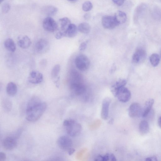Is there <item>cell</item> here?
I'll use <instances>...</instances> for the list:
<instances>
[{
	"mask_svg": "<svg viewBox=\"0 0 161 161\" xmlns=\"http://www.w3.org/2000/svg\"><path fill=\"white\" fill-rule=\"evenodd\" d=\"M47 105L37 97H32L29 101L26 109V119L30 122L38 120L45 111Z\"/></svg>",
	"mask_w": 161,
	"mask_h": 161,
	"instance_id": "obj_1",
	"label": "cell"
},
{
	"mask_svg": "<svg viewBox=\"0 0 161 161\" xmlns=\"http://www.w3.org/2000/svg\"><path fill=\"white\" fill-rule=\"evenodd\" d=\"M63 124L67 134L71 137H75L78 136L81 132V125L74 119H65Z\"/></svg>",
	"mask_w": 161,
	"mask_h": 161,
	"instance_id": "obj_2",
	"label": "cell"
},
{
	"mask_svg": "<svg viewBox=\"0 0 161 161\" xmlns=\"http://www.w3.org/2000/svg\"><path fill=\"white\" fill-rule=\"evenodd\" d=\"M76 66L79 70L84 71L88 69L90 65V61L88 57L84 54L77 56L75 59Z\"/></svg>",
	"mask_w": 161,
	"mask_h": 161,
	"instance_id": "obj_3",
	"label": "cell"
},
{
	"mask_svg": "<svg viewBox=\"0 0 161 161\" xmlns=\"http://www.w3.org/2000/svg\"><path fill=\"white\" fill-rule=\"evenodd\" d=\"M114 95L116 97L120 102L126 103L130 100L131 93L130 90L125 86L117 89Z\"/></svg>",
	"mask_w": 161,
	"mask_h": 161,
	"instance_id": "obj_4",
	"label": "cell"
},
{
	"mask_svg": "<svg viewBox=\"0 0 161 161\" xmlns=\"http://www.w3.org/2000/svg\"><path fill=\"white\" fill-rule=\"evenodd\" d=\"M102 24L104 28L107 29H113L119 25L114 16L105 15L102 19Z\"/></svg>",
	"mask_w": 161,
	"mask_h": 161,
	"instance_id": "obj_5",
	"label": "cell"
},
{
	"mask_svg": "<svg viewBox=\"0 0 161 161\" xmlns=\"http://www.w3.org/2000/svg\"><path fill=\"white\" fill-rule=\"evenodd\" d=\"M42 25L44 30L50 32H54L58 29V25L56 22L51 17L47 16L43 21Z\"/></svg>",
	"mask_w": 161,
	"mask_h": 161,
	"instance_id": "obj_6",
	"label": "cell"
},
{
	"mask_svg": "<svg viewBox=\"0 0 161 161\" xmlns=\"http://www.w3.org/2000/svg\"><path fill=\"white\" fill-rule=\"evenodd\" d=\"M50 47L48 40L44 38L39 39L36 42L35 46L36 52L39 54H44L47 52Z\"/></svg>",
	"mask_w": 161,
	"mask_h": 161,
	"instance_id": "obj_7",
	"label": "cell"
},
{
	"mask_svg": "<svg viewBox=\"0 0 161 161\" xmlns=\"http://www.w3.org/2000/svg\"><path fill=\"white\" fill-rule=\"evenodd\" d=\"M58 146L63 150L68 151L72 148L73 142L69 137L63 136L58 138L57 141Z\"/></svg>",
	"mask_w": 161,
	"mask_h": 161,
	"instance_id": "obj_8",
	"label": "cell"
},
{
	"mask_svg": "<svg viewBox=\"0 0 161 161\" xmlns=\"http://www.w3.org/2000/svg\"><path fill=\"white\" fill-rule=\"evenodd\" d=\"M142 108L138 103H134L130 106L128 110V114L132 118L139 117L142 116Z\"/></svg>",
	"mask_w": 161,
	"mask_h": 161,
	"instance_id": "obj_9",
	"label": "cell"
},
{
	"mask_svg": "<svg viewBox=\"0 0 161 161\" xmlns=\"http://www.w3.org/2000/svg\"><path fill=\"white\" fill-rule=\"evenodd\" d=\"M2 145L5 150L10 151L16 148L17 146V142L14 137L8 136L3 140Z\"/></svg>",
	"mask_w": 161,
	"mask_h": 161,
	"instance_id": "obj_10",
	"label": "cell"
},
{
	"mask_svg": "<svg viewBox=\"0 0 161 161\" xmlns=\"http://www.w3.org/2000/svg\"><path fill=\"white\" fill-rule=\"evenodd\" d=\"M146 57L145 50L142 47H139L135 51L132 57V62L138 64L143 61Z\"/></svg>",
	"mask_w": 161,
	"mask_h": 161,
	"instance_id": "obj_11",
	"label": "cell"
},
{
	"mask_svg": "<svg viewBox=\"0 0 161 161\" xmlns=\"http://www.w3.org/2000/svg\"><path fill=\"white\" fill-rule=\"evenodd\" d=\"M70 88L72 91L76 95L83 94L86 91V86L82 82L71 83Z\"/></svg>",
	"mask_w": 161,
	"mask_h": 161,
	"instance_id": "obj_12",
	"label": "cell"
},
{
	"mask_svg": "<svg viewBox=\"0 0 161 161\" xmlns=\"http://www.w3.org/2000/svg\"><path fill=\"white\" fill-rule=\"evenodd\" d=\"M28 79L31 83L36 84L42 82L43 76L42 74L39 71L33 70L30 73Z\"/></svg>",
	"mask_w": 161,
	"mask_h": 161,
	"instance_id": "obj_13",
	"label": "cell"
},
{
	"mask_svg": "<svg viewBox=\"0 0 161 161\" xmlns=\"http://www.w3.org/2000/svg\"><path fill=\"white\" fill-rule=\"evenodd\" d=\"M111 102V99L108 97L104 98L103 101L101 116L103 119H107L108 117L109 107Z\"/></svg>",
	"mask_w": 161,
	"mask_h": 161,
	"instance_id": "obj_14",
	"label": "cell"
},
{
	"mask_svg": "<svg viewBox=\"0 0 161 161\" xmlns=\"http://www.w3.org/2000/svg\"><path fill=\"white\" fill-rule=\"evenodd\" d=\"M19 46L23 49H27L31 45V41L30 38L26 35H21L17 39Z\"/></svg>",
	"mask_w": 161,
	"mask_h": 161,
	"instance_id": "obj_15",
	"label": "cell"
},
{
	"mask_svg": "<svg viewBox=\"0 0 161 161\" xmlns=\"http://www.w3.org/2000/svg\"><path fill=\"white\" fill-rule=\"evenodd\" d=\"M147 8V6L143 3H142L138 5L136 8L133 14L134 21H137L140 17L143 14Z\"/></svg>",
	"mask_w": 161,
	"mask_h": 161,
	"instance_id": "obj_16",
	"label": "cell"
},
{
	"mask_svg": "<svg viewBox=\"0 0 161 161\" xmlns=\"http://www.w3.org/2000/svg\"><path fill=\"white\" fill-rule=\"evenodd\" d=\"M41 10L42 13L43 14L50 17L56 14L58 11V9L57 7L51 5L44 6L42 8Z\"/></svg>",
	"mask_w": 161,
	"mask_h": 161,
	"instance_id": "obj_17",
	"label": "cell"
},
{
	"mask_svg": "<svg viewBox=\"0 0 161 161\" xmlns=\"http://www.w3.org/2000/svg\"><path fill=\"white\" fill-rule=\"evenodd\" d=\"M59 21L60 26L59 31L63 34L64 37L65 32L71 23V21L68 18L65 17L59 19Z\"/></svg>",
	"mask_w": 161,
	"mask_h": 161,
	"instance_id": "obj_18",
	"label": "cell"
},
{
	"mask_svg": "<svg viewBox=\"0 0 161 161\" xmlns=\"http://www.w3.org/2000/svg\"><path fill=\"white\" fill-rule=\"evenodd\" d=\"M154 100L153 99H149L145 102L142 109V116L143 118L147 117L151 111L153 104Z\"/></svg>",
	"mask_w": 161,
	"mask_h": 161,
	"instance_id": "obj_19",
	"label": "cell"
},
{
	"mask_svg": "<svg viewBox=\"0 0 161 161\" xmlns=\"http://www.w3.org/2000/svg\"><path fill=\"white\" fill-rule=\"evenodd\" d=\"M60 70V65L59 64L55 65L51 72V76L54 82L57 85L59 79V73Z\"/></svg>",
	"mask_w": 161,
	"mask_h": 161,
	"instance_id": "obj_20",
	"label": "cell"
},
{
	"mask_svg": "<svg viewBox=\"0 0 161 161\" xmlns=\"http://www.w3.org/2000/svg\"><path fill=\"white\" fill-rule=\"evenodd\" d=\"M78 30V28L75 25L71 23L65 32V37H74L77 35Z\"/></svg>",
	"mask_w": 161,
	"mask_h": 161,
	"instance_id": "obj_21",
	"label": "cell"
},
{
	"mask_svg": "<svg viewBox=\"0 0 161 161\" xmlns=\"http://www.w3.org/2000/svg\"><path fill=\"white\" fill-rule=\"evenodd\" d=\"M6 91L9 96H14L17 92V87L16 85L13 82H9L6 86Z\"/></svg>",
	"mask_w": 161,
	"mask_h": 161,
	"instance_id": "obj_22",
	"label": "cell"
},
{
	"mask_svg": "<svg viewBox=\"0 0 161 161\" xmlns=\"http://www.w3.org/2000/svg\"><path fill=\"white\" fill-rule=\"evenodd\" d=\"M114 16L119 25L125 23L127 20V16L126 14L121 11H117Z\"/></svg>",
	"mask_w": 161,
	"mask_h": 161,
	"instance_id": "obj_23",
	"label": "cell"
},
{
	"mask_svg": "<svg viewBox=\"0 0 161 161\" xmlns=\"http://www.w3.org/2000/svg\"><path fill=\"white\" fill-rule=\"evenodd\" d=\"M4 46L5 48L9 52H14L16 49L15 43L11 38L7 39L4 42Z\"/></svg>",
	"mask_w": 161,
	"mask_h": 161,
	"instance_id": "obj_24",
	"label": "cell"
},
{
	"mask_svg": "<svg viewBox=\"0 0 161 161\" xmlns=\"http://www.w3.org/2000/svg\"><path fill=\"white\" fill-rule=\"evenodd\" d=\"M70 83L82 82V76L81 74L75 70H72L70 73Z\"/></svg>",
	"mask_w": 161,
	"mask_h": 161,
	"instance_id": "obj_25",
	"label": "cell"
},
{
	"mask_svg": "<svg viewBox=\"0 0 161 161\" xmlns=\"http://www.w3.org/2000/svg\"><path fill=\"white\" fill-rule=\"evenodd\" d=\"M149 129V125L147 121L143 120L141 121L139 125V130L141 135H144L147 133Z\"/></svg>",
	"mask_w": 161,
	"mask_h": 161,
	"instance_id": "obj_26",
	"label": "cell"
},
{
	"mask_svg": "<svg viewBox=\"0 0 161 161\" xmlns=\"http://www.w3.org/2000/svg\"><path fill=\"white\" fill-rule=\"evenodd\" d=\"M126 84V81L125 79H120L117 80L111 87V90L113 95H114L117 89L125 86Z\"/></svg>",
	"mask_w": 161,
	"mask_h": 161,
	"instance_id": "obj_27",
	"label": "cell"
},
{
	"mask_svg": "<svg viewBox=\"0 0 161 161\" xmlns=\"http://www.w3.org/2000/svg\"><path fill=\"white\" fill-rule=\"evenodd\" d=\"M78 29L80 32L86 34L90 32L91 27L89 24L86 22H83L79 25Z\"/></svg>",
	"mask_w": 161,
	"mask_h": 161,
	"instance_id": "obj_28",
	"label": "cell"
},
{
	"mask_svg": "<svg viewBox=\"0 0 161 161\" xmlns=\"http://www.w3.org/2000/svg\"><path fill=\"white\" fill-rule=\"evenodd\" d=\"M149 60L152 65L153 67H156L159 64L160 61V58L158 54L153 53L150 56Z\"/></svg>",
	"mask_w": 161,
	"mask_h": 161,
	"instance_id": "obj_29",
	"label": "cell"
},
{
	"mask_svg": "<svg viewBox=\"0 0 161 161\" xmlns=\"http://www.w3.org/2000/svg\"><path fill=\"white\" fill-rule=\"evenodd\" d=\"M93 8L92 3L89 1L85 2L82 4V9L85 12H88L91 10Z\"/></svg>",
	"mask_w": 161,
	"mask_h": 161,
	"instance_id": "obj_30",
	"label": "cell"
},
{
	"mask_svg": "<svg viewBox=\"0 0 161 161\" xmlns=\"http://www.w3.org/2000/svg\"><path fill=\"white\" fill-rule=\"evenodd\" d=\"M110 160L109 153L102 155H99L95 158V161H108Z\"/></svg>",
	"mask_w": 161,
	"mask_h": 161,
	"instance_id": "obj_31",
	"label": "cell"
},
{
	"mask_svg": "<svg viewBox=\"0 0 161 161\" xmlns=\"http://www.w3.org/2000/svg\"><path fill=\"white\" fill-rule=\"evenodd\" d=\"M3 106L4 109L7 111L10 110L12 108L11 103L9 100H5L3 103Z\"/></svg>",
	"mask_w": 161,
	"mask_h": 161,
	"instance_id": "obj_32",
	"label": "cell"
},
{
	"mask_svg": "<svg viewBox=\"0 0 161 161\" xmlns=\"http://www.w3.org/2000/svg\"><path fill=\"white\" fill-rule=\"evenodd\" d=\"M10 9V5L8 3H4L2 6V12L4 13H6L8 12Z\"/></svg>",
	"mask_w": 161,
	"mask_h": 161,
	"instance_id": "obj_33",
	"label": "cell"
},
{
	"mask_svg": "<svg viewBox=\"0 0 161 161\" xmlns=\"http://www.w3.org/2000/svg\"><path fill=\"white\" fill-rule=\"evenodd\" d=\"M87 42H82L80 44L79 49L80 51H83L85 50L87 47Z\"/></svg>",
	"mask_w": 161,
	"mask_h": 161,
	"instance_id": "obj_34",
	"label": "cell"
},
{
	"mask_svg": "<svg viewBox=\"0 0 161 161\" xmlns=\"http://www.w3.org/2000/svg\"><path fill=\"white\" fill-rule=\"evenodd\" d=\"M116 5L119 6L122 5L124 3L125 0H112Z\"/></svg>",
	"mask_w": 161,
	"mask_h": 161,
	"instance_id": "obj_35",
	"label": "cell"
},
{
	"mask_svg": "<svg viewBox=\"0 0 161 161\" xmlns=\"http://www.w3.org/2000/svg\"><path fill=\"white\" fill-rule=\"evenodd\" d=\"M6 158V154L3 152L0 153V161H4Z\"/></svg>",
	"mask_w": 161,
	"mask_h": 161,
	"instance_id": "obj_36",
	"label": "cell"
},
{
	"mask_svg": "<svg viewBox=\"0 0 161 161\" xmlns=\"http://www.w3.org/2000/svg\"><path fill=\"white\" fill-rule=\"evenodd\" d=\"M147 161H156L157 160V158L156 156H152L147 158L145 159Z\"/></svg>",
	"mask_w": 161,
	"mask_h": 161,
	"instance_id": "obj_37",
	"label": "cell"
},
{
	"mask_svg": "<svg viewBox=\"0 0 161 161\" xmlns=\"http://www.w3.org/2000/svg\"><path fill=\"white\" fill-rule=\"evenodd\" d=\"M109 158L110 160L115 161L117 160L115 156L112 153H109Z\"/></svg>",
	"mask_w": 161,
	"mask_h": 161,
	"instance_id": "obj_38",
	"label": "cell"
},
{
	"mask_svg": "<svg viewBox=\"0 0 161 161\" xmlns=\"http://www.w3.org/2000/svg\"><path fill=\"white\" fill-rule=\"evenodd\" d=\"M75 151V149L73 148H71L68 151V152L69 155H71L74 153Z\"/></svg>",
	"mask_w": 161,
	"mask_h": 161,
	"instance_id": "obj_39",
	"label": "cell"
},
{
	"mask_svg": "<svg viewBox=\"0 0 161 161\" xmlns=\"http://www.w3.org/2000/svg\"><path fill=\"white\" fill-rule=\"evenodd\" d=\"M91 15L88 13H86L84 15V17L86 19H88L90 18Z\"/></svg>",
	"mask_w": 161,
	"mask_h": 161,
	"instance_id": "obj_40",
	"label": "cell"
},
{
	"mask_svg": "<svg viewBox=\"0 0 161 161\" xmlns=\"http://www.w3.org/2000/svg\"><path fill=\"white\" fill-rule=\"evenodd\" d=\"M158 123L159 126L161 128V116L158 118Z\"/></svg>",
	"mask_w": 161,
	"mask_h": 161,
	"instance_id": "obj_41",
	"label": "cell"
},
{
	"mask_svg": "<svg viewBox=\"0 0 161 161\" xmlns=\"http://www.w3.org/2000/svg\"><path fill=\"white\" fill-rule=\"evenodd\" d=\"M115 66H114V65H113L112 67V69H111V72H113V71H114V69H115L116 68Z\"/></svg>",
	"mask_w": 161,
	"mask_h": 161,
	"instance_id": "obj_42",
	"label": "cell"
},
{
	"mask_svg": "<svg viewBox=\"0 0 161 161\" xmlns=\"http://www.w3.org/2000/svg\"><path fill=\"white\" fill-rule=\"evenodd\" d=\"M113 120H112V119H111L110 120V121H109V123L110 124H112L113 123Z\"/></svg>",
	"mask_w": 161,
	"mask_h": 161,
	"instance_id": "obj_43",
	"label": "cell"
},
{
	"mask_svg": "<svg viewBox=\"0 0 161 161\" xmlns=\"http://www.w3.org/2000/svg\"><path fill=\"white\" fill-rule=\"evenodd\" d=\"M4 0H0V3H1L2 2H3Z\"/></svg>",
	"mask_w": 161,
	"mask_h": 161,
	"instance_id": "obj_44",
	"label": "cell"
},
{
	"mask_svg": "<svg viewBox=\"0 0 161 161\" xmlns=\"http://www.w3.org/2000/svg\"><path fill=\"white\" fill-rule=\"evenodd\" d=\"M160 57H161V49L160 51Z\"/></svg>",
	"mask_w": 161,
	"mask_h": 161,
	"instance_id": "obj_45",
	"label": "cell"
},
{
	"mask_svg": "<svg viewBox=\"0 0 161 161\" xmlns=\"http://www.w3.org/2000/svg\"><path fill=\"white\" fill-rule=\"evenodd\" d=\"M68 1H75V0H68Z\"/></svg>",
	"mask_w": 161,
	"mask_h": 161,
	"instance_id": "obj_46",
	"label": "cell"
}]
</instances>
